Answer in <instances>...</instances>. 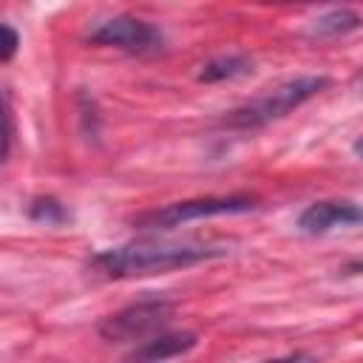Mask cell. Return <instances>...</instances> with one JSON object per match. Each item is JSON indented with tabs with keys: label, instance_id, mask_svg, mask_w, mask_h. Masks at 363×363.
<instances>
[{
	"label": "cell",
	"instance_id": "9",
	"mask_svg": "<svg viewBox=\"0 0 363 363\" xmlns=\"http://www.w3.org/2000/svg\"><path fill=\"white\" fill-rule=\"evenodd\" d=\"M247 74H252V60L244 54H227V57H216L204 62L199 71V82H224V79H238Z\"/></svg>",
	"mask_w": 363,
	"mask_h": 363
},
{
	"label": "cell",
	"instance_id": "1",
	"mask_svg": "<svg viewBox=\"0 0 363 363\" xmlns=\"http://www.w3.org/2000/svg\"><path fill=\"white\" fill-rule=\"evenodd\" d=\"M224 247L201 244V241H184V244H122L111 250H99L88 258V267L113 281L125 278H145V275H162L173 269H187L201 261L224 258Z\"/></svg>",
	"mask_w": 363,
	"mask_h": 363
},
{
	"label": "cell",
	"instance_id": "4",
	"mask_svg": "<svg viewBox=\"0 0 363 363\" xmlns=\"http://www.w3.org/2000/svg\"><path fill=\"white\" fill-rule=\"evenodd\" d=\"M173 315V301L164 295H145L128 306H122L119 312L108 315L96 332L102 340L108 343H142L147 337H153V332H162L164 323Z\"/></svg>",
	"mask_w": 363,
	"mask_h": 363
},
{
	"label": "cell",
	"instance_id": "13",
	"mask_svg": "<svg viewBox=\"0 0 363 363\" xmlns=\"http://www.w3.org/2000/svg\"><path fill=\"white\" fill-rule=\"evenodd\" d=\"M352 88H354L357 94H363V65L357 68V74H354V79H352Z\"/></svg>",
	"mask_w": 363,
	"mask_h": 363
},
{
	"label": "cell",
	"instance_id": "14",
	"mask_svg": "<svg viewBox=\"0 0 363 363\" xmlns=\"http://www.w3.org/2000/svg\"><path fill=\"white\" fill-rule=\"evenodd\" d=\"M352 150H354V156H357V159H363V133H360V136L354 139V145H352Z\"/></svg>",
	"mask_w": 363,
	"mask_h": 363
},
{
	"label": "cell",
	"instance_id": "5",
	"mask_svg": "<svg viewBox=\"0 0 363 363\" xmlns=\"http://www.w3.org/2000/svg\"><path fill=\"white\" fill-rule=\"evenodd\" d=\"M88 43L94 45H108V48H119L125 54H136V57H145V54H156L162 45H164V37L162 31L147 23V20H139V17H108L102 23H96L88 34Z\"/></svg>",
	"mask_w": 363,
	"mask_h": 363
},
{
	"label": "cell",
	"instance_id": "12",
	"mask_svg": "<svg viewBox=\"0 0 363 363\" xmlns=\"http://www.w3.org/2000/svg\"><path fill=\"white\" fill-rule=\"evenodd\" d=\"M343 272H349V275H354V272H363V258H354V261H349V264L343 267Z\"/></svg>",
	"mask_w": 363,
	"mask_h": 363
},
{
	"label": "cell",
	"instance_id": "2",
	"mask_svg": "<svg viewBox=\"0 0 363 363\" xmlns=\"http://www.w3.org/2000/svg\"><path fill=\"white\" fill-rule=\"evenodd\" d=\"M326 88H329V77H323V74L289 77V79L278 82L275 88L264 91L261 96L250 99L247 105L230 111L221 122L233 130H255V128H264L269 122L289 116L295 108H301L303 102H309L312 96H318Z\"/></svg>",
	"mask_w": 363,
	"mask_h": 363
},
{
	"label": "cell",
	"instance_id": "10",
	"mask_svg": "<svg viewBox=\"0 0 363 363\" xmlns=\"http://www.w3.org/2000/svg\"><path fill=\"white\" fill-rule=\"evenodd\" d=\"M28 216H31V221L45 224V227H60V224L68 221L65 204L60 199H54V196H37V199H31Z\"/></svg>",
	"mask_w": 363,
	"mask_h": 363
},
{
	"label": "cell",
	"instance_id": "7",
	"mask_svg": "<svg viewBox=\"0 0 363 363\" xmlns=\"http://www.w3.org/2000/svg\"><path fill=\"white\" fill-rule=\"evenodd\" d=\"M196 335L193 332H159L147 340H142L130 357L133 360H167V357H182L196 349Z\"/></svg>",
	"mask_w": 363,
	"mask_h": 363
},
{
	"label": "cell",
	"instance_id": "11",
	"mask_svg": "<svg viewBox=\"0 0 363 363\" xmlns=\"http://www.w3.org/2000/svg\"><path fill=\"white\" fill-rule=\"evenodd\" d=\"M3 62H11L14 60V54H17V48H20V34L14 31V26L11 23H3Z\"/></svg>",
	"mask_w": 363,
	"mask_h": 363
},
{
	"label": "cell",
	"instance_id": "6",
	"mask_svg": "<svg viewBox=\"0 0 363 363\" xmlns=\"http://www.w3.org/2000/svg\"><path fill=\"white\" fill-rule=\"evenodd\" d=\"M357 224H363V204L357 201H335V199L312 201L298 216V230L306 235H326L332 230L357 227Z\"/></svg>",
	"mask_w": 363,
	"mask_h": 363
},
{
	"label": "cell",
	"instance_id": "8",
	"mask_svg": "<svg viewBox=\"0 0 363 363\" xmlns=\"http://www.w3.org/2000/svg\"><path fill=\"white\" fill-rule=\"evenodd\" d=\"M360 28V14L352 9H332L326 14H320L318 20H312V26L306 28V34L312 40H332V37H343Z\"/></svg>",
	"mask_w": 363,
	"mask_h": 363
},
{
	"label": "cell",
	"instance_id": "3",
	"mask_svg": "<svg viewBox=\"0 0 363 363\" xmlns=\"http://www.w3.org/2000/svg\"><path fill=\"white\" fill-rule=\"evenodd\" d=\"M255 207H258V199L255 196H244V193H233V196H199V199H184V201H173V204H164V207L145 210V213L133 216L130 224L139 233H159V230L182 227L187 221L252 213Z\"/></svg>",
	"mask_w": 363,
	"mask_h": 363
}]
</instances>
